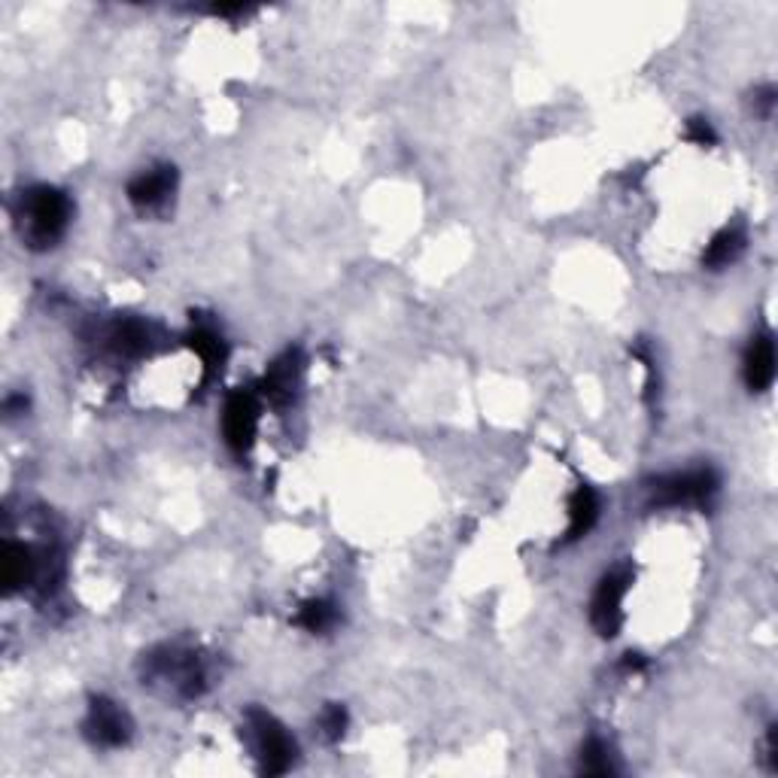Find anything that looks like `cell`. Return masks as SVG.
<instances>
[{"instance_id": "6da1fadb", "label": "cell", "mask_w": 778, "mask_h": 778, "mask_svg": "<svg viewBox=\"0 0 778 778\" xmlns=\"http://www.w3.org/2000/svg\"><path fill=\"white\" fill-rule=\"evenodd\" d=\"M73 204L55 186H31L16 201V228L24 247L49 249L59 244L71 225Z\"/></svg>"}, {"instance_id": "7a4b0ae2", "label": "cell", "mask_w": 778, "mask_h": 778, "mask_svg": "<svg viewBox=\"0 0 778 778\" xmlns=\"http://www.w3.org/2000/svg\"><path fill=\"white\" fill-rule=\"evenodd\" d=\"M143 678L150 684H162L165 690H171L180 699H195L211 684L207 682V663H204L198 651L177 648V645H165V648L153 651L143 663Z\"/></svg>"}, {"instance_id": "3957f363", "label": "cell", "mask_w": 778, "mask_h": 778, "mask_svg": "<svg viewBox=\"0 0 778 778\" xmlns=\"http://www.w3.org/2000/svg\"><path fill=\"white\" fill-rule=\"evenodd\" d=\"M247 736L253 743V751H256V760H259V772H265V776H284L298 760L295 739L265 708H249L247 712Z\"/></svg>"}, {"instance_id": "277c9868", "label": "cell", "mask_w": 778, "mask_h": 778, "mask_svg": "<svg viewBox=\"0 0 778 778\" xmlns=\"http://www.w3.org/2000/svg\"><path fill=\"white\" fill-rule=\"evenodd\" d=\"M720 490V478L715 469H690V472L663 474L648 487L654 508H708Z\"/></svg>"}, {"instance_id": "5b68a950", "label": "cell", "mask_w": 778, "mask_h": 778, "mask_svg": "<svg viewBox=\"0 0 778 778\" xmlns=\"http://www.w3.org/2000/svg\"><path fill=\"white\" fill-rule=\"evenodd\" d=\"M636 581V572L629 566H614L612 572H605L600 581V587L593 593L590 602V624L600 633L602 638H614L624 626V600L629 587Z\"/></svg>"}, {"instance_id": "8992f818", "label": "cell", "mask_w": 778, "mask_h": 778, "mask_svg": "<svg viewBox=\"0 0 778 778\" xmlns=\"http://www.w3.org/2000/svg\"><path fill=\"white\" fill-rule=\"evenodd\" d=\"M259 432V396L249 389H235L228 392L223 408V438L235 453H249L253 441Z\"/></svg>"}, {"instance_id": "52a82bcc", "label": "cell", "mask_w": 778, "mask_h": 778, "mask_svg": "<svg viewBox=\"0 0 778 778\" xmlns=\"http://www.w3.org/2000/svg\"><path fill=\"white\" fill-rule=\"evenodd\" d=\"M131 715L125 708L113 703L110 696H92L89 699V715H85L83 733L85 739L101 748H122L131 739Z\"/></svg>"}, {"instance_id": "ba28073f", "label": "cell", "mask_w": 778, "mask_h": 778, "mask_svg": "<svg viewBox=\"0 0 778 778\" xmlns=\"http://www.w3.org/2000/svg\"><path fill=\"white\" fill-rule=\"evenodd\" d=\"M177 192V167L174 165H155L150 171H141L131 180L129 195L131 207L141 213H165L171 198Z\"/></svg>"}, {"instance_id": "9c48e42d", "label": "cell", "mask_w": 778, "mask_h": 778, "mask_svg": "<svg viewBox=\"0 0 778 778\" xmlns=\"http://www.w3.org/2000/svg\"><path fill=\"white\" fill-rule=\"evenodd\" d=\"M301 368H305L301 350H286L280 359H274L259 383L262 399H268V405H274V408H286L295 399V392H298Z\"/></svg>"}, {"instance_id": "30bf717a", "label": "cell", "mask_w": 778, "mask_h": 778, "mask_svg": "<svg viewBox=\"0 0 778 778\" xmlns=\"http://www.w3.org/2000/svg\"><path fill=\"white\" fill-rule=\"evenodd\" d=\"M104 347L119 359H141L155 347V331L143 319H116L106 326Z\"/></svg>"}, {"instance_id": "8fae6325", "label": "cell", "mask_w": 778, "mask_h": 778, "mask_svg": "<svg viewBox=\"0 0 778 778\" xmlns=\"http://www.w3.org/2000/svg\"><path fill=\"white\" fill-rule=\"evenodd\" d=\"M743 378L745 387L751 392H767L776 380V341L772 335H755L743 359Z\"/></svg>"}, {"instance_id": "7c38bea8", "label": "cell", "mask_w": 778, "mask_h": 778, "mask_svg": "<svg viewBox=\"0 0 778 778\" xmlns=\"http://www.w3.org/2000/svg\"><path fill=\"white\" fill-rule=\"evenodd\" d=\"M37 579V560L34 554L24 547V544L7 542L3 544V554H0V581L7 593L28 587Z\"/></svg>"}, {"instance_id": "4fadbf2b", "label": "cell", "mask_w": 778, "mask_h": 778, "mask_svg": "<svg viewBox=\"0 0 778 778\" xmlns=\"http://www.w3.org/2000/svg\"><path fill=\"white\" fill-rule=\"evenodd\" d=\"M745 247H748V235H745L743 225H727L712 237V244L703 253V265L712 268V272H720V268H727V265L739 259Z\"/></svg>"}, {"instance_id": "5bb4252c", "label": "cell", "mask_w": 778, "mask_h": 778, "mask_svg": "<svg viewBox=\"0 0 778 778\" xmlns=\"http://www.w3.org/2000/svg\"><path fill=\"white\" fill-rule=\"evenodd\" d=\"M600 520V495L596 490L587 484H581L572 499H569V530H566V542H579L584 539L593 523Z\"/></svg>"}, {"instance_id": "9a60e30c", "label": "cell", "mask_w": 778, "mask_h": 778, "mask_svg": "<svg viewBox=\"0 0 778 778\" xmlns=\"http://www.w3.org/2000/svg\"><path fill=\"white\" fill-rule=\"evenodd\" d=\"M186 344L201 356L207 375L219 371V368L225 366V359H228V347H225L223 335L213 329V326H195V329L186 335Z\"/></svg>"}, {"instance_id": "2e32d148", "label": "cell", "mask_w": 778, "mask_h": 778, "mask_svg": "<svg viewBox=\"0 0 778 778\" xmlns=\"http://www.w3.org/2000/svg\"><path fill=\"white\" fill-rule=\"evenodd\" d=\"M295 624L307 629V633H329L338 624V605L329 600L305 602L298 617H295Z\"/></svg>"}, {"instance_id": "e0dca14e", "label": "cell", "mask_w": 778, "mask_h": 778, "mask_svg": "<svg viewBox=\"0 0 778 778\" xmlns=\"http://www.w3.org/2000/svg\"><path fill=\"white\" fill-rule=\"evenodd\" d=\"M579 769L584 772V776H596V778H608L617 772L612 764V751H608V745L602 743V739H590V743L581 748Z\"/></svg>"}, {"instance_id": "ac0fdd59", "label": "cell", "mask_w": 778, "mask_h": 778, "mask_svg": "<svg viewBox=\"0 0 778 778\" xmlns=\"http://www.w3.org/2000/svg\"><path fill=\"white\" fill-rule=\"evenodd\" d=\"M319 733L329 739V743H338L344 733H347V708L338 706V703H329L323 708L319 715Z\"/></svg>"}, {"instance_id": "d6986e66", "label": "cell", "mask_w": 778, "mask_h": 778, "mask_svg": "<svg viewBox=\"0 0 778 778\" xmlns=\"http://www.w3.org/2000/svg\"><path fill=\"white\" fill-rule=\"evenodd\" d=\"M687 141L696 143V146H715L718 134H715V129H712V122L706 116H694L687 119Z\"/></svg>"}, {"instance_id": "ffe728a7", "label": "cell", "mask_w": 778, "mask_h": 778, "mask_svg": "<svg viewBox=\"0 0 778 778\" xmlns=\"http://www.w3.org/2000/svg\"><path fill=\"white\" fill-rule=\"evenodd\" d=\"M755 106L757 113L764 119L772 116V106H776V89L772 85H764V89H757L755 92Z\"/></svg>"}, {"instance_id": "44dd1931", "label": "cell", "mask_w": 778, "mask_h": 778, "mask_svg": "<svg viewBox=\"0 0 778 778\" xmlns=\"http://www.w3.org/2000/svg\"><path fill=\"white\" fill-rule=\"evenodd\" d=\"M767 760H769V772H778V727L772 724L767 730Z\"/></svg>"}, {"instance_id": "7402d4cb", "label": "cell", "mask_w": 778, "mask_h": 778, "mask_svg": "<svg viewBox=\"0 0 778 778\" xmlns=\"http://www.w3.org/2000/svg\"><path fill=\"white\" fill-rule=\"evenodd\" d=\"M624 669L626 673H642V669H645V657H642V654H626Z\"/></svg>"}]
</instances>
